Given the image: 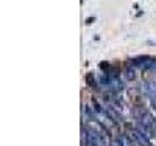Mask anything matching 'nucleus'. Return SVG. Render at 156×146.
Wrapping results in <instances>:
<instances>
[{"instance_id": "9", "label": "nucleus", "mask_w": 156, "mask_h": 146, "mask_svg": "<svg viewBox=\"0 0 156 146\" xmlns=\"http://www.w3.org/2000/svg\"><path fill=\"white\" fill-rule=\"evenodd\" d=\"M150 103H151V107L156 110V97H153V98L150 100Z\"/></svg>"}, {"instance_id": "1", "label": "nucleus", "mask_w": 156, "mask_h": 146, "mask_svg": "<svg viewBox=\"0 0 156 146\" xmlns=\"http://www.w3.org/2000/svg\"><path fill=\"white\" fill-rule=\"evenodd\" d=\"M131 62H133L134 67H139L142 70H153L156 59L151 58V56H139V58H134Z\"/></svg>"}, {"instance_id": "2", "label": "nucleus", "mask_w": 156, "mask_h": 146, "mask_svg": "<svg viewBox=\"0 0 156 146\" xmlns=\"http://www.w3.org/2000/svg\"><path fill=\"white\" fill-rule=\"evenodd\" d=\"M131 137L134 138L136 144H139V146H151V138L145 134L144 131H140L139 127L131 129Z\"/></svg>"}, {"instance_id": "7", "label": "nucleus", "mask_w": 156, "mask_h": 146, "mask_svg": "<svg viewBox=\"0 0 156 146\" xmlns=\"http://www.w3.org/2000/svg\"><path fill=\"white\" fill-rule=\"evenodd\" d=\"M86 81H87V84L90 86V87H97V81H95V78H94V75L92 73H87L86 75Z\"/></svg>"}, {"instance_id": "3", "label": "nucleus", "mask_w": 156, "mask_h": 146, "mask_svg": "<svg viewBox=\"0 0 156 146\" xmlns=\"http://www.w3.org/2000/svg\"><path fill=\"white\" fill-rule=\"evenodd\" d=\"M142 92H144L145 97L151 100L153 97H156V83H150V81L142 83Z\"/></svg>"}, {"instance_id": "10", "label": "nucleus", "mask_w": 156, "mask_h": 146, "mask_svg": "<svg viewBox=\"0 0 156 146\" xmlns=\"http://www.w3.org/2000/svg\"><path fill=\"white\" fill-rule=\"evenodd\" d=\"M153 70H156V64H154V69H153Z\"/></svg>"}, {"instance_id": "5", "label": "nucleus", "mask_w": 156, "mask_h": 146, "mask_svg": "<svg viewBox=\"0 0 156 146\" xmlns=\"http://www.w3.org/2000/svg\"><path fill=\"white\" fill-rule=\"evenodd\" d=\"M117 138H119V140L122 141V144H123V146H134V144H136V141H134V138H133L131 135H125V134H120V135L117 137Z\"/></svg>"}, {"instance_id": "6", "label": "nucleus", "mask_w": 156, "mask_h": 146, "mask_svg": "<svg viewBox=\"0 0 156 146\" xmlns=\"http://www.w3.org/2000/svg\"><path fill=\"white\" fill-rule=\"evenodd\" d=\"M125 76H126V79L128 81H133V79L136 78V72H134V69H125Z\"/></svg>"}, {"instance_id": "8", "label": "nucleus", "mask_w": 156, "mask_h": 146, "mask_svg": "<svg viewBox=\"0 0 156 146\" xmlns=\"http://www.w3.org/2000/svg\"><path fill=\"white\" fill-rule=\"evenodd\" d=\"M109 146H123V144H122V141H120L119 138H111Z\"/></svg>"}, {"instance_id": "4", "label": "nucleus", "mask_w": 156, "mask_h": 146, "mask_svg": "<svg viewBox=\"0 0 156 146\" xmlns=\"http://www.w3.org/2000/svg\"><path fill=\"white\" fill-rule=\"evenodd\" d=\"M147 112H148V110L145 109V106H144V104H134V106H133V117L136 118L137 121H139Z\"/></svg>"}]
</instances>
